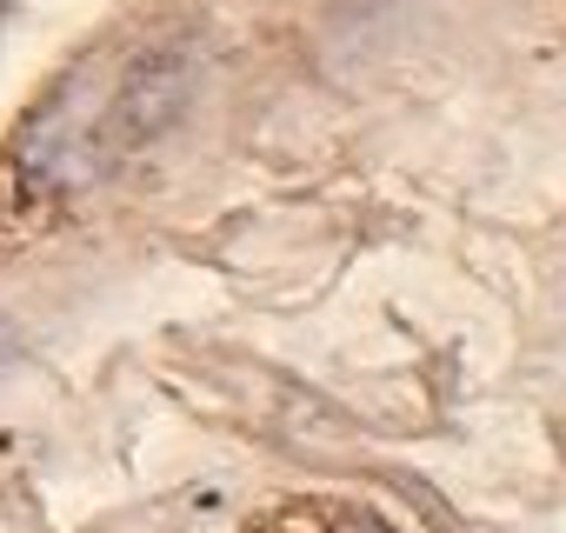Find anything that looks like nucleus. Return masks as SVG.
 <instances>
[{"label": "nucleus", "instance_id": "nucleus-1", "mask_svg": "<svg viewBox=\"0 0 566 533\" xmlns=\"http://www.w3.org/2000/svg\"><path fill=\"white\" fill-rule=\"evenodd\" d=\"M334 533H394V526H387V520H374V513H347Z\"/></svg>", "mask_w": 566, "mask_h": 533}, {"label": "nucleus", "instance_id": "nucleus-2", "mask_svg": "<svg viewBox=\"0 0 566 533\" xmlns=\"http://www.w3.org/2000/svg\"><path fill=\"white\" fill-rule=\"evenodd\" d=\"M0 354H8V327H0Z\"/></svg>", "mask_w": 566, "mask_h": 533}]
</instances>
